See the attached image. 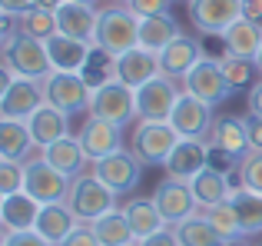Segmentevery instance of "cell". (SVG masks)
Wrapping results in <instances>:
<instances>
[{
    "mask_svg": "<svg viewBox=\"0 0 262 246\" xmlns=\"http://www.w3.org/2000/svg\"><path fill=\"white\" fill-rule=\"evenodd\" d=\"M93 47L110 57H123L126 50L140 47V17L129 10L126 4H110L96 17V37Z\"/></svg>",
    "mask_w": 262,
    "mask_h": 246,
    "instance_id": "6da1fadb",
    "label": "cell"
},
{
    "mask_svg": "<svg viewBox=\"0 0 262 246\" xmlns=\"http://www.w3.org/2000/svg\"><path fill=\"white\" fill-rule=\"evenodd\" d=\"M63 203L73 210V216H77L80 223H93V220H100L103 213L116 210V193L90 170V173H77L70 180V190H67Z\"/></svg>",
    "mask_w": 262,
    "mask_h": 246,
    "instance_id": "7a4b0ae2",
    "label": "cell"
},
{
    "mask_svg": "<svg viewBox=\"0 0 262 246\" xmlns=\"http://www.w3.org/2000/svg\"><path fill=\"white\" fill-rule=\"evenodd\" d=\"M179 140L183 136L173 130L169 120H136L129 150H133V156L143 167H166L169 153H173V147Z\"/></svg>",
    "mask_w": 262,
    "mask_h": 246,
    "instance_id": "3957f363",
    "label": "cell"
},
{
    "mask_svg": "<svg viewBox=\"0 0 262 246\" xmlns=\"http://www.w3.org/2000/svg\"><path fill=\"white\" fill-rule=\"evenodd\" d=\"M0 53H4V70L17 73V77L47 80L53 73L50 53H47V40H33V37H27V33H17L13 44L0 47Z\"/></svg>",
    "mask_w": 262,
    "mask_h": 246,
    "instance_id": "277c9868",
    "label": "cell"
},
{
    "mask_svg": "<svg viewBox=\"0 0 262 246\" xmlns=\"http://www.w3.org/2000/svg\"><path fill=\"white\" fill-rule=\"evenodd\" d=\"M43 87V100L53 104L57 110L70 113H90V97H93V87L83 73H70V70H53L47 80H40Z\"/></svg>",
    "mask_w": 262,
    "mask_h": 246,
    "instance_id": "5b68a950",
    "label": "cell"
},
{
    "mask_svg": "<svg viewBox=\"0 0 262 246\" xmlns=\"http://www.w3.org/2000/svg\"><path fill=\"white\" fill-rule=\"evenodd\" d=\"M90 117L110 120L116 127H126L129 120H136V90L120 84L116 77L96 84L93 97H90Z\"/></svg>",
    "mask_w": 262,
    "mask_h": 246,
    "instance_id": "8992f818",
    "label": "cell"
},
{
    "mask_svg": "<svg viewBox=\"0 0 262 246\" xmlns=\"http://www.w3.org/2000/svg\"><path fill=\"white\" fill-rule=\"evenodd\" d=\"M212 110L216 107H209L206 100H199V97L183 90L176 107H173V113H169V123H173V130L183 140H206L209 143L212 130H216V120H219V117H212Z\"/></svg>",
    "mask_w": 262,
    "mask_h": 246,
    "instance_id": "52a82bcc",
    "label": "cell"
},
{
    "mask_svg": "<svg viewBox=\"0 0 262 246\" xmlns=\"http://www.w3.org/2000/svg\"><path fill=\"white\" fill-rule=\"evenodd\" d=\"M47 100H43L40 80H27V77L4 70V90H0V117L4 120H27Z\"/></svg>",
    "mask_w": 262,
    "mask_h": 246,
    "instance_id": "ba28073f",
    "label": "cell"
},
{
    "mask_svg": "<svg viewBox=\"0 0 262 246\" xmlns=\"http://www.w3.org/2000/svg\"><path fill=\"white\" fill-rule=\"evenodd\" d=\"M183 90L192 93V97H199V100H206L209 107H219V104L229 100V93L236 90V87L229 84V77H226L223 64H219L216 57H203L189 70V77L183 80Z\"/></svg>",
    "mask_w": 262,
    "mask_h": 246,
    "instance_id": "9c48e42d",
    "label": "cell"
},
{
    "mask_svg": "<svg viewBox=\"0 0 262 246\" xmlns=\"http://www.w3.org/2000/svg\"><path fill=\"white\" fill-rule=\"evenodd\" d=\"M179 93H183V84L166 73L136 87V120H169Z\"/></svg>",
    "mask_w": 262,
    "mask_h": 246,
    "instance_id": "30bf717a",
    "label": "cell"
},
{
    "mask_svg": "<svg viewBox=\"0 0 262 246\" xmlns=\"http://www.w3.org/2000/svg\"><path fill=\"white\" fill-rule=\"evenodd\" d=\"M90 170H93L116 196L133 193L143 180V163L133 156V150H116V153L103 156V160H93Z\"/></svg>",
    "mask_w": 262,
    "mask_h": 246,
    "instance_id": "8fae6325",
    "label": "cell"
},
{
    "mask_svg": "<svg viewBox=\"0 0 262 246\" xmlns=\"http://www.w3.org/2000/svg\"><path fill=\"white\" fill-rule=\"evenodd\" d=\"M70 180L73 176L60 173L43 156H33V160L24 163V190L40 203H63L67 190H70Z\"/></svg>",
    "mask_w": 262,
    "mask_h": 246,
    "instance_id": "7c38bea8",
    "label": "cell"
},
{
    "mask_svg": "<svg viewBox=\"0 0 262 246\" xmlns=\"http://www.w3.org/2000/svg\"><path fill=\"white\" fill-rule=\"evenodd\" d=\"M243 17V0H189V20L206 37H223L226 27Z\"/></svg>",
    "mask_w": 262,
    "mask_h": 246,
    "instance_id": "4fadbf2b",
    "label": "cell"
},
{
    "mask_svg": "<svg viewBox=\"0 0 262 246\" xmlns=\"http://www.w3.org/2000/svg\"><path fill=\"white\" fill-rule=\"evenodd\" d=\"M153 203H156V210L163 213V220L169 223V227H176V223H183V220H189V216H196L199 210V200L192 196V187L189 183H183V180H163L160 187H156V193H153Z\"/></svg>",
    "mask_w": 262,
    "mask_h": 246,
    "instance_id": "5bb4252c",
    "label": "cell"
},
{
    "mask_svg": "<svg viewBox=\"0 0 262 246\" xmlns=\"http://www.w3.org/2000/svg\"><path fill=\"white\" fill-rule=\"evenodd\" d=\"M163 67H160V53L156 50H146V47H133V50H126L123 57L113 60V77L120 80V84L126 87H143L149 84L153 77H160Z\"/></svg>",
    "mask_w": 262,
    "mask_h": 246,
    "instance_id": "9a60e30c",
    "label": "cell"
},
{
    "mask_svg": "<svg viewBox=\"0 0 262 246\" xmlns=\"http://www.w3.org/2000/svg\"><path fill=\"white\" fill-rule=\"evenodd\" d=\"M206 167H209V143H206V140H179L163 170H166L169 180L189 183L192 176L203 173Z\"/></svg>",
    "mask_w": 262,
    "mask_h": 246,
    "instance_id": "2e32d148",
    "label": "cell"
},
{
    "mask_svg": "<svg viewBox=\"0 0 262 246\" xmlns=\"http://www.w3.org/2000/svg\"><path fill=\"white\" fill-rule=\"evenodd\" d=\"M80 143H83V153L90 156V163L103 160V156L123 150V127H116V123H110V120L90 117V120H83V127H80Z\"/></svg>",
    "mask_w": 262,
    "mask_h": 246,
    "instance_id": "e0dca14e",
    "label": "cell"
},
{
    "mask_svg": "<svg viewBox=\"0 0 262 246\" xmlns=\"http://www.w3.org/2000/svg\"><path fill=\"white\" fill-rule=\"evenodd\" d=\"M47 53H50L53 70H70V73H83L90 57H93V44L86 40H73L67 33H53L47 40Z\"/></svg>",
    "mask_w": 262,
    "mask_h": 246,
    "instance_id": "ac0fdd59",
    "label": "cell"
},
{
    "mask_svg": "<svg viewBox=\"0 0 262 246\" xmlns=\"http://www.w3.org/2000/svg\"><path fill=\"white\" fill-rule=\"evenodd\" d=\"M33 156H40V147L33 140L27 120H4L0 117V160L27 163Z\"/></svg>",
    "mask_w": 262,
    "mask_h": 246,
    "instance_id": "d6986e66",
    "label": "cell"
},
{
    "mask_svg": "<svg viewBox=\"0 0 262 246\" xmlns=\"http://www.w3.org/2000/svg\"><path fill=\"white\" fill-rule=\"evenodd\" d=\"M203 57H206V53H203V47H199V40L179 33L173 44H169L166 50L160 53V67H163V73H166V77H173V80H179V84H183V80L189 77V70H192V67H196Z\"/></svg>",
    "mask_w": 262,
    "mask_h": 246,
    "instance_id": "ffe728a7",
    "label": "cell"
},
{
    "mask_svg": "<svg viewBox=\"0 0 262 246\" xmlns=\"http://www.w3.org/2000/svg\"><path fill=\"white\" fill-rule=\"evenodd\" d=\"M40 207H43V203L33 200L27 190L10 193V196H0V223H4V230H10V233L33 230L37 227V216H40Z\"/></svg>",
    "mask_w": 262,
    "mask_h": 246,
    "instance_id": "44dd1931",
    "label": "cell"
},
{
    "mask_svg": "<svg viewBox=\"0 0 262 246\" xmlns=\"http://www.w3.org/2000/svg\"><path fill=\"white\" fill-rule=\"evenodd\" d=\"M96 17H100L96 7L67 0V4L57 10V33H67V37H73V40H86V44H93V37H96Z\"/></svg>",
    "mask_w": 262,
    "mask_h": 246,
    "instance_id": "7402d4cb",
    "label": "cell"
},
{
    "mask_svg": "<svg viewBox=\"0 0 262 246\" xmlns=\"http://www.w3.org/2000/svg\"><path fill=\"white\" fill-rule=\"evenodd\" d=\"M27 127H30L33 140H37V147H50V143L63 140V136H70V113L57 110L53 104H43L40 110H33L30 117H27Z\"/></svg>",
    "mask_w": 262,
    "mask_h": 246,
    "instance_id": "603a6c76",
    "label": "cell"
},
{
    "mask_svg": "<svg viewBox=\"0 0 262 246\" xmlns=\"http://www.w3.org/2000/svg\"><path fill=\"white\" fill-rule=\"evenodd\" d=\"M77 227H80V220L73 216V210L67 207V203H43L33 230H37L43 240H50L53 246H60Z\"/></svg>",
    "mask_w": 262,
    "mask_h": 246,
    "instance_id": "cb8c5ba5",
    "label": "cell"
},
{
    "mask_svg": "<svg viewBox=\"0 0 262 246\" xmlns=\"http://www.w3.org/2000/svg\"><path fill=\"white\" fill-rule=\"evenodd\" d=\"M40 156H43L50 167H57L60 173H67V176L83 173L86 163H90V156L83 153V143H80V136H63V140L43 147V150H40Z\"/></svg>",
    "mask_w": 262,
    "mask_h": 246,
    "instance_id": "d4e9b609",
    "label": "cell"
},
{
    "mask_svg": "<svg viewBox=\"0 0 262 246\" xmlns=\"http://www.w3.org/2000/svg\"><path fill=\"white\" fill-rule=\"evenodd\" d=\"M223 44H226V53H232V57L256 60V53L262 47V27L246 20V17H239L232 27L223 30Z\"/></svg>",
    "mask_w": 262,
    "mask_h": 246,
    "instance_id": "484cf974",
    "label": "cell"
},
{
    "mask_svg": "<svg viewBox=\"0 0 262 246\" xmlns=\"http://www.w3.org/2000/svg\"><path fill=\"white\" fill-rule=\"evenodd\" d=\"M179 24L169 13H153V17H140V47L163 53L169 44L179 37Z\"/></svg>",
    "mask_w": 262,
    "mask_h": 246,
    "instance_id": "4316f807",
    "label": "cell"
},
{
    "mask_svg": "<svg viewBox=\"0 0 262 246\" xmlns=\"http://www.w3.org/2000/svg\"><path fill=\"white\" fill-rule=\"evenodd\" d=\"M189 187H192V196L199 200V207H212V203H223V200H229L232 196V183H229V173H219V170H212V167H206L203 173H196L189 180Z\"/></svg>",
    "mask_w": 262,
    "mask_h": 246,
    "instance_id": "83f0119b",
    "label": "cell"
},
{
    "mask_svg": "<svg viewBox=\"0 0 262 246\" xmlns=\"http://www.w3.org/2000/svg\"><path fill=\"white\" fill-rule=\"evenodd\" d=\"M90 227H93L100 246H136V233H133V227H129L126 213H123L120 207L103 213L100 220H93Z\"/></svg>",
    "mask_w": 262,
    "mask_h": 246,
    "instance_id": "f1b7e54d",
    "label": "cell"
},
{
    "mask_svg": "<svg viewBox=\"0 0 262 246\" xmlns=\"http://www.w3.org/2000/svg\"><path fill=\"white\" fill-rule=\"evenodd\" d=\"M120 210L126 213V220H129V227H133L136 240H143V236H149V233H156V230L169 227V223L163 220V213L156 210L153 196H149V200H140V196H133V200H126Z\"/></svg>",
    "mask_w": 262,
    "mask_h": 246,
    "instance_id": "f546056e",
    "label": "cell"
},
{
    "mask_svg": "<svg viewBox=\"0 0 262 246\" xmlns=\"http://www.w3.org/2000/svg\"><path fill=\"white\" fill-rule=\"evenodd\" d=\"M209 147H219V150H229L236 156H246L249 153V133H246V120L239 117H219L216 120V130L209 136Z\"/></svg>",
    "mask_w": 262,
    "mask_h": 246,
    "instance_id": "4dcf8cb0",
    "label": "cell"
},
{
    "mask_svg": "<svg viewBox=\"0 0 262 246\" xmlns=\"http://www.w3.org/2000/svg\"><path fill=\"white\" fill-rule=\"evenodd\" d=\"M229 203L236 207L239 223H243L246 236H259L262 233V193H252L246 187H236L229 196Z\"/></svg>",
    "mask_w": 262,
    "mask_h": 246,
    "instance_id": "1f68e13d",
    "label": "cell"
},
{
    "mask_svg": "<svg viewBox=\"0 0 262 246\" xmlns=\"http://www.w3.org/2000/svg\"><path fill=\"white\" fill-rule=\"evenodd\" d=\"M173 230H176V236H179V246H226L223 236L212 230V223L206 220L203 213H196V216H189V220L176 223Z\"/></svg>",
    "mask_w": 262,
    "mask_h": 246,
    "instance_id": "d6a6232c",
    "label": "cell"
},
{
    "mask_svg": "<svg viewBox=\"0 0 262 246\" xmlns=\"http://www.w3.org/2000/svg\"><path fill=\"white\" fill-rule=\"evenodd\" d=\"M199 213H203L206 220L212 223V230L223 236V243H232V240H239V236H246V233H243V223H239V213H236V207H232L229 200L212 203V207L199 210Z\"/></svg>",
    "mask_w": 262,
    "mask_h": 246,
    "instance_id": "836d02e7",
    "label": "cell"
},
{
    "mask_svg": "<svg viewBox=\"0 0 262 246\" xmlns=\"http://www.w3.org/2000/svg\"><path fill=\"white\" fill-rule=\"evenodd\" d=\"M17 27H20V33H27L33 40H50L57 33V13L30 4L24 13H17Z\"/></svg>",
    "mask_w": 262,
    "mask_h": 246,
    "instance_id": "e575fe53",
    "label": "cell"
},
{
    "mask_svg": "<svg viewBox=\"0 0 262 246\" xmlns=\"http://www.w3.org/2000/svg\"><path fill=\"white\" fill-rule=\"evenodd\" d=\"M219 64H223V70H226V77H229L232 87H252V84H256V80H252L259 73L256 60H243V57L226 53V57H219Z\"/></svg>",
    "mask_w": 262,
    "mask_h": 246,
    "instance_id": "d590c367",
    "label": "cell"
},
{
    "mask_svg": "<svg viewBox=\"0 0 262 246\" xmlns=\"http://www.w3.org/2000/svg\"><path fill=\"white\" fill-rule=\"evenodd\" d=\"M239 187L262 193V150H249L239 163Z\"/></svg>",
    "mask_w": 262,
    "mask_h": 246,
    "instance_id": "8d00e7d4",
    "label": "cell"
},
{
    "mask_svg": "<svg viewBox=\"0 0 262 246\" xmlns=\"http://www.w3.org/2000/svg\"><path fill=\"white\" fill-rule=\"evenodd\" d=\"M24 190V163L0 160V196H10Z\"/></svg>",
    "mask_w": 262,
    "mask_h": 246,
    "instance_id": "74e56055",
    "label": "cell"
},
{
    "mask_svg": "<svg viewBox=\"0 0 262 246\" xmlns=\"http://www.w3.org/2000/svg\"><path fill=\"white\" fill-rule=\"evenodd\" d=\"M0 246H53V243L43 240L37 230H20V233L4 230V240H0Z\"/></svg>",
    "mask_w": 262,
    "mask_h": 246,
    "instance_id": "f35d334b",
    "label": "cell"
},
{
    "mask_svg": "<svg viewBox=\"0 0 262 246\" xmlns=\"http://www.w3.org/2000/svg\"><path fill=\"white\" fill-rule=\"evenodd\" d=\"M173 0H126V7L136 17H153V13H169Z\"/></svg>",
    "mask_w": 262,
    "mask_h": 246,
    "instance_id": "ab89813d",
    "label": "cell"
},
{
    "mask_svg": "<svg viewBox=\"0 0 262 246\" xmlns=\"http://www.w3.org/2000/svg\"><path fill=\"white\" fill-rule=\"evenodd\" d=\"M136 246H179V236H176L173 227H163V230H156V233L136 240Z\"/></svg>",
    "mask_w": 262,
    "mask_h": 246,
    "instance_id": "60d3db41",
    "label": "cell"
},
{
    "mask_svg": "<svg viewBox=\"0 0 262 246\" xmlns=\"http://www.w3.org/2000/svg\"><path fill=\"white\" fill-rule=\"evenodd\" d=\"M60 246H100V240H96V233H93V227H90V223H80V227L73 230V233L67 236Z\"/></svg>",
    "mask_w": 262,
    "mask_h": 246,
    "instance_id": "b9f144b4",
    "label": "cell"
},
{
    "mask_svg": "<svg viewBox=\"0 0 262 246\" xmlns=\"http://www.w3.org/2000/svg\"><path fill=\"white\" fill-rule=\"evenodd\" d=\"M246 133H249V150H262V117L246 113Z\"/></svg>",
    "mask_w": 262,
    "mask_h": 246,
    "instance_id": "7bdbcfd3",
    "label": "cell"
},
{
    "mask_svg": "<svg viewBox=\"0 0 262 246\" xmlns=\"http://www.w3.org/2000/svg\"><path fill=\"white\" fill-rule=\"evenodd\" d=\"M246 107H249L252 117H262V77L249 87V97H246Z\"/></svg>",
    "mask_w": 262,
    "mask_h": 246,
    "instance_id": "ee69618b",
    "label": "cell"
},
{
    "mask_svg": "<svg viewBox=\"0 0 262 246\" xmlns=\"http://www.w3.org/2000/svg\"><path fill=\"white\" fill-rule=\"evenodd\" d=\"M243 17L262 27V0H243Z\"/></svg>",
    "mask_w": 262,
    "mask_h": 246,
    "instance_id": "f6af8a7d",
    "label": "cell"
},
{
    "mask_svg": "<svg viewBox=\"0 0 262 246\" xmlns=\"http://www.w3.org/2000/svg\"><path fill=\"white\" fill-rule=\"evenodd\" d=\"M27 7H30V0H0V10H4V13H13V17H17V13H24Z\"/></svg>",
    "mask_w": 262,
    "mask_h": 246,
    "instance_id": "bcb514c9",
    "label": "cell"
},
{
    "mask_svg": "<svg viewBox=\"0 0 262 246\" xmlns=\"http://www.w3.org/2000/svg\"><path fill=\"white\" fill-rule=\"evenodd\" d=\"M30 4H33V7H43V10H53V13H57L60 7L67 4V0H30Z\"/></svg>",
    "mask_w": 262,
    "mask_h": 246,
    "instance_id": "7dc6e473",
    "label": "cell"
},
{
    "mask_svg": "<svg viewBox=\"0 0 262 246\" xmlns=\"http://www.w3.org/2000/svg\"><path fill=\"white\" fill-rule=\"evenodd\" d=\"M226 246H262V243H259V236H239V240H232Z\"/></svg>",
    "mask_w": 262,
    "mask_h": 246,
    "instance_id": "c3c4849f",
    "label": "cell"
},
{
    "mask_svg": "<svg viewBox=\"0 0 262 246\" xmlns=\"http://www.w3.org/2000/svg\"><path fill=\"white\" fill-rule=\"evenodd\" d=\"M256 67H259V73H262V47H259V53H256Z\"/></svg>",
    "mask_w": 262,
    "mask_h": 246,
    "instance_id": "681fc988",
    "label": "cell"
},
{
    "mask_svg": "<svg viewBox=\"0 0 262 246\" xmlns=\"http://www.w3.org/2000/svg\"><path fill=\"white\" fill-rule=\"evenodd\" d=\"M77 4H86V7H96V4H100V0H77Z\"/></svg>",
    "mask_w": 262,
    "mask_h": 246,
    "instance_id": "f907efd6",
    "label": "cell"
},
{
    "mask_svg": "<svg viewBox=\"0 0 262 246\" xmlns=\"http://www.w3.org/2000/svg\"><path fill=\"white\" fill-rule=\"evenodd\" d=\"M113 4H126V0H113Z\"/></svg>",
    "mask_w": 262,
    "mask_h": 246,
    "instance_id": "816d5d0a",
    "label": "cell"
},
{
    "mask_svg": "<svg viewBox=\"0 0 262 246\" xmlns=\"http://www.w3.org/2000/svg\"><path fill=\"white\" fill-rule=\"evenodd\" d=\"M173 4H176V0H173ZM183 4H189V0H183Z\"/></svg>",
    "mask_w": 262,
    "mask_h": 246,
    "instance_id": "f5cc1de1",
    "label": "cell"
}]
</instances>
